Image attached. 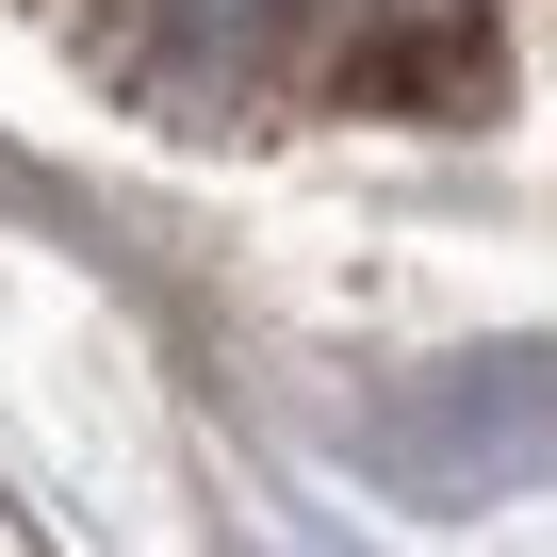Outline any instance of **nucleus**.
Returning a JSON list of instances; mask_svg holds the SVG:
<instances>
[{
  "label": "nucleus",
  "instance_id": "1",
  "mask_svg": "<svg viewBox=\"0 0 557 557\" xmlns=\"http://www.w3.org/2000/svg\"><path fill=\"white\" fill-rule=\"evenodd\" d=\"M361 459L410 492V508H492V492H541L557 475V345H459L426 377L377 394Z\"/></svg>",
  "mask_w": 557,
  "mask_h": 557
}]
</instances>
